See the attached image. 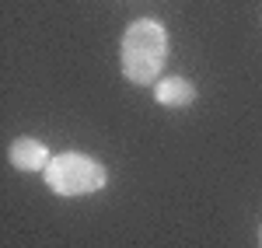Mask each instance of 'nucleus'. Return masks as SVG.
<instances>
[{
	"instance_id": "nucleus-1",
	"label": "nucleus",
	"mask_w": 262,
	"mask_h": 248,
	"mask_svg": "<svg viewBox=\"0 0 262 248\" xmlns=\"http://www.w3.org/2000/svg\"><path fill=\"white\" fill-rule=\"evenodd\" d=\"M119 66L129 84H158L168 66V28L154 18H137L122 32Z\"/></svg>"
},
{
	"instance_id": "nucleus-2",
	"label": "nucleus",
	"mask_w": 262,
	"mask_h": 248,
	"mask_svg": "<svg viewBox=\"0 0 262 248\" xmlns=\"http://www.w3.org/2000/svg\"><path fill=\"white\" fill-rule=\"evenodd\" d=\"M46 186L63 199H77V196H91L98 189L108 186V171L101 161H95L91 154L81 150H67V154H53L49 168L42 171Z\"/></svg>"
},
{
	"instance_id": "nucleus-3",
	"label": "nucleus",
	"mask_w": 262,
	"mask_h": 248,
	"mask_svg": "<svg viewBox=\"0 0 262 248\" xmlns=\"http://www.w3.org/2000/svg\"><path fill=\"white\" fill-rule=\"evenodd\" d=\"M7 161L18 168V171H46L49 161H53V154L35 137H18L14 144L7 147Z\"/></svg>"
},
{
	"instance_id": "nucleus-4",
	"label": "nucleus",
	"mask_w": 262,
	"mask_h": 248,
	"mask_svg": "<svg viewBox=\"0 0 262 248\" xmlns=\"http://www.w3.org/2000/svg\"><path fill=\"white\" fill-rule=\"evenodd\" d=\"M154 98L164 108H185V105H192L200 98V91L189 77H161L154 84Z\"/></svg>"
},
{
	"instance_id": "nucleus-5",
	"label": "nucleus",
	"mask_w": 262,
	"mask_h": 248,
	"mask_svg": "<svg viewBox=\"0 0 262 248\" xmlns=\"http://www.w3.org/2000/svg\"><path fill=\"white\" fill-rule=\"evenodd\" d=\"M259 245H262V231H259Z\"/></svg>"
}]
</instances>
